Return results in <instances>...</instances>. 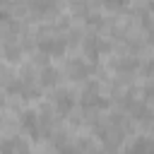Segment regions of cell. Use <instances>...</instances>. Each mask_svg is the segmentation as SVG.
Returning a JSON list of instances; mask_svg holds the SVG:
<instances>
[{"instance_id":"obj_1","label":"cell","mask_w":154,"mask_h":154,"mask_svg":"<svg viewBox=\"0 0 154 154\" xmlns=\"http://www.w3.org/2000/svg\"><path fill=\"white\" fill-rule=\"evenodd\" d=\"M38 48H41L43 53H51V55H60V53L65 51V41H63V38H43V41L38 43Z\"/></svg>"},{"instance_id":"obj_2","label":"cell","mask_w":154,"mask_h":154,"mask_svg":"<svg viewBox=\"0 0 154 154\" xmlns=\"http://www.w3.org/2000/svg\"><path fill=\"white\" fill-rule=\"evenodd\" d=\"M53 101H55V108H58L60 113H67V111L72 108V103H75V96H72L70 91H58Z\"/></svg>"},{"instance_id":"obj_3","label":"cell","mask_w":154,"mask_h":154,"mask_svg":"<svg viewBox=\"0 0 154 154\" xmlns=\"http://www.w3.org/2000/svg\"><path fill=\"white\" fill-rule=\"evenodd\" d=\"M89 72H91V67H87L82 60H72V63H70V75H72V79H84V77H89Z\"/></svg>"},{"instance_id":"obj_4","label":"cell","mask_w":154,"mask_h":154,"mask_svg":"<svg viewBox=\"0 0 154 154\" xmlns=\"http://www.w3.org/2000/svg\"><path fill=\"white\" fill-rule=\"evenodd\" d=\"M125 154H152V147L147 140H137L130 149H125Z\"/></svg>"},{"instance_id":"obj_5","label":"cell","mask_w":154,"mask_h":154,"mask_svg":"<svg viewBox=\"0 0 154 154\" xmlns=\"http://www.w3.org/2000/svg\"><path fill=\"white\" fill-rule=\"evenodd\" d=\"M55 82H58V70H53V67H43V72H41V84L53 87Z\"/></svg>"},{"instance_id":"obj_6","label":"cell","mask_w":154,"mask_h":154,"mask_svg":"<svg viewBox=\"0 0 154 154\" xmlns=\"http://www.w3.org/2000/svg\"><path fill=\"white\" fill-rule=\"evenodd\" d=\"M19 53H22V51H19V46H12V43H7V46H5V55H7L10 60H17V58H19Z\"/></svg>"}]
</instances>
